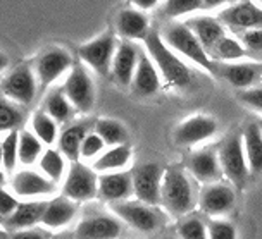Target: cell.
<instances>
[{"mask_svg": "<svg viewBox=\"0 0 262 239\" xmlns=\"http://www.w3.org/2000/svg\"><path fill=\"white\" fill-rule=\"evenodd\" d=\"M147 54L156 64L159 74H161L162 81L169 88H176V90H183L191 84V69L186 65L185 59L180 57L174 50H171L162 40L161 33L157 30H152L148 36L143 40Z\"/></svg>", "mask_w": 262, "mask_h": 239, "instance_id": "6da1fadb", "label": "cell"}, {"mask_svg": "<svg viewBox=\"0 0 262 239\" xmlns=\"http://www.w3.org/2000/svg\"><path fill=\"white\" fill-rule=\"evenodd\" d=\"M191 176L183 169H166L161 186V205L174 217H185L196 205L195 187Z\"/></svg>", "mask_w": 262, "mask_h": 239, "instance_id": "7a4b0ae2", "label": "cell"}, {"mask_svg": "<svg viewBox=\"0 0 262 239\" xmlns=\"http://www.w3.org/2000/svg\"><path fill=\"white\" fill-rule=\"evenodd\" d=\"M159 33H161L162 40L166 41V45L171 50H174L180 57H183L185 60H191L193 64L200 65V67L209 73H216V62L205 52L202 43H200L199 38L195 36V33L190 30L185 21H172L167 26H164V30Z\"/></svg>", "mask_w": 262, "mask_h": 239, "instance_id": "3957f363", "label": "cell"}, {"mask_svg": "<svg viewBox=\"0 0 262 239\" xmlns=\"http://www.w3.org/2000/svg\"><path fill=\"white\" fill-rule=\"evenodd\" d=\"M217 155H219V163H221L223 169V176L228 177L233 186L236 187L245 186L250 174V169L245 157L242 133L228 136L221 143V147H219Z\"/></svg>", "mask_w": 262, "mask_h": 239, "instance_id": "277c9868", "label": "cell"}, {"mask_svg": "<svg viewBox=\"0 0 262 239\" xmlns=\"http://www.w3.org/2000/svg\"><path fill=\"white\" fill-rule=\"evenodd\" d=\"M74 65L73 55L62 46H47L45 50L36 55L35 64H33V71H35L36 81L41 90H47L62 78L64 74L71 71Z\"/></svg>", "mask_w": 262, "mask_h": 239, "instance_id": "5b68a950", "label": "cell"}, {"mask_svg": "<svg viewBox=\"0 0 262 239\" xmlns=\"http://www.w3.org/2000/svg\"><path fill=\"white\" fill-rule=\"evenodd\" d=\"M111 212L118 217L121 222L128 224L135 231L150 234L157 231L162 224L161 213L157 212L156 207L147 205L140 200H123L111 203Z\"/></svg>", "mask_w": 262, "mask_h": 239, "instance_id": "8992f818", "label": "cell"}, {"mask_svg": "<svg viewBox=\"0 0 262 239\" xmlns=\"http://www.w3.org/2000/svg\"><path fill=\"white\" fill-rule=\"evenodd\" d=\"M118 50V40L116 35L111 31L102 33L97 38H93L86 43H83L78 49L79 60L95 71L100 76H109L112 60H114V54Z\"/></svg>", "mask_w": 262, "mask_h": 239, "instance_id": "52a82bcc", "label": "cell"}, {"mask_svg": "<svg viewBox=\"0 0 262 239\" xmlns=\"http://www.w3.org/2000/svg\"><path fill=\"white\" fill-rule=\"evenodd\" d=\"M62 90L76 112L85 114L95 105V84L83 62H76L71 67V71L66 76Z\"/></svg>", "mask_w": 262, "mask_h": 239, "instance_id": "ba28073f", "label": "cell"}, {"mask_svg": "<svg viewBox=\"0 0 262 239\" xmlns=\"http://www.w3.org/2000/svg\"><path fill=\"white\" fill-rule=\"evenodd\" d=\"M0 91L9 100L16 102L17 105L28 107L33 104L38 91V81H36L35 71L30 65L23 64L14 67L6 78L0 81Z\"/></svg>", "mask_w": 262, "mask_h": 239, "instance_id": "9c48e42d", "label": "cell"}, {"mask_svg": "<svg viewBox=\"0 0 262 239\" xmlns=\"http://www.w3.org/2000/svg\"><path fill=\"white\" fill-rule=\"evenodd\" d=\"M62 193L74 201H90L98 196V176L93 167L73 162L64 177Z\"/></svg>", "mask_w": 262, "mask_h": 239, "instance_id": "30bf717a", "label": "cell"}, {"mask_svg": "<svg viewBox=\"0 0 262 239\" xmlns=\"http://www.w3.org/2000/svg\"><path fill=\"white\" fill-rule=\"evenodd\" d=\"M133 195L135 198L152 207L161 205V186L164 169L156 162H148L133 171Z\"/></svg>", "mask_w": 262, "mask_h": 239, "instance_id": "8fae6325", "label": "cell"}, {"mask_svg": "<svg viewBox=\"0 0 262 239\" xmlns=\"http://www.w3.org/2000/svg\"><path fill=\"white\" fill-rule=\"evenodd\" d=\"M217 17L226 30L238 35L247 30L262 28V6L254 4L252 0L233 2L231 6L223 9Z\"/></svg>", "mask_w": 262, "mask_h": 239, "instance_id": "7c38bea8", "label": "cell"}, {"mask_svg": "<svg viewBox=\"0 0 262 239\" xmlns=\"http://www.w3.org/2000/svg\"><path fill=\"white\" fill-rule=\"evenodd\" d=\"M217 133V121L205 114H195L178 124L172 139L180 147H196Z\"/></svg>", "mask_w": 262, "mask_h": 239, "instance_id": "4fadbf2b", "label": "cell"}, {"mask_svg": "<svg viewBox=\"0 0 262 239\" xmlns=\"http://www.w3.org/2000/svg\"><path fill=\"white\" fill-rule=\"evenodd\" d=\"M12 193L19 198H40V196H52L59 191L57 182L49 179L45 174H40L31 169H23L17 171L16 174L9 181Z\"/></svg>", "mask_w": 262, "mask_h": 239, "instance_id": "5bb4252c", "label": "cell"}, {"mask_svg": "<svg viewBox=\"0 0 262 239\" xmlns=\"http://www.w3.org/2000/svg\"><path fill=\"white\" fill-rule=\"evenodd\" d=\"M236 195L231 186L223 182H209L204 184L199 195V207L209 217H224L235 208Z\"/></svg>", "mask_w": 262, "mask_h": 239, "instance_id": "9a60e30c", "label": "cell"}, {"mask_svg": "<svg viewBox=\"0 0 262 239\" xmlns=\"http://www.w3.org/2000/svg\"><path fill=\"white\" fill-rule=\"evenodd\" d=\"M123 232L121 220L114 213H95L85 217L76 226V239H119Z\"/></svg>", "mask_w": 262, "mask_h": 239, "instance_id": "2e32d148", "label": "cell"}, {"mask_svg": "<svg viewBox=\"0 0 262 239\" xmlns=\"http://www.w3.org/2000/svg\"><path fill=\"white\" fill-rule=\"evenodd\" d=\"M186 171L195 181L209 184V182H217L223 177V169L219 163L217 152L210 148H202L193 152L186 162Z\"/></svg>", "mask_w": 262, "mask_h": 239, "instance_id": "e0dca14e", "label": "cell"}, {"mask_svg": "<svg viewBox=\"0 0 262 239\" xmlns=\"http://www.w3.org/2000/svg\"><path fill=\"white\" fill-rule=\"evenodd\" d=\"M140 52L133 41L124 40L118 45V50L114 54V60H112V67H111V76L119 86H129L133 81L135 71H137Z\"/></svg>", "mask_w": 262, "mask_h": 239, "instance_id": "ac0fdd59", "label": "cell"}, {"mask_svg": "<svg viewBox=\"0 0 262 239\" xmlns=\"http://www.w3.org/2000/svg\"><path fill=\"white\" fill-rule=\"evenodd\" d=\"M133 195V176L128 171L104 172L98 176V196L102 200L116 203V201L129 200Z\"/></svg>", "mask_w": 262, "mask_h": 239, "instance_id": "d6986e66", "label": "cell"}, {"mask_svg": "<svg viewBox=\"0 0 262 239\" xmlns=\"http://www.w3.org/2000/svg\"><path fill=\"white\" fill-rule=\"evenodd\" d=\"M231 86L238 90H247V88L255 86L262 79V64L259 62H243V60H235V62H223L216 69Z\"/></svg>", "mask_w": 262, "mask_h": 239, "instance_id": "ffe728a7", "label": "cell"}, {"mask_svg": "<svg viewBox=\"0 0 262 239\" xmlns=\"http://www.w3.org/2000/svg\"><path fill=\"white\" fill-rule=\"evenodd\" d=\"M116 30L124 40L143 41L148 36V33L152 31V28L147 14L137 7L128 6L123 11H119L118 16H116Z\"/></svg>", "mask_w": 262, "mask_h": 239, "instance_id": "44dd1931", "label": "cell"}, {"mask_svg": "<svg viewBox=\"0 0 262 239\" xmlns=\"http://www.w3.org/2000/svg\"><path fill=\"white\" fill-rule=\"evenodd\" d=\"M191 31L195 33V36L199 38V41L202 43L205 49V52L210 55V52L214 50V46L217 45V41L223 38V36L228 35L226 28L219 17L214 16H204V14H199V16L188 17L185 21Z\"/></svg>", "mask_w": 262, "mask_h": 239, "instance_id": "7402d4cb", "label": "cell"}, {"mask_svg": "<svg viewBox=\"0 0 262 239\" xmlns=\"http://www.w3.org/2000/svg\"><path fill=\"white\" fill-rule=\"evenodd\" d=\"M78 213V201L68 198L66 195L54 196L47 201V207L41 217V226L47 229H60L71 224Z\"/></svg>", "mask_w": 262, "mask_h": 239, "instance_id": "603a6c76", "label": "cell"}, {"mask_svg": "<svg viewBox=\"0 0 262 239\" xmlns=\"http://www.w3.org/2000/svg\"><path fill=\"white\" fill-rule=\"evenodd\" d=\"M131 84H133V91L138 97H152L161 88V74L148 54L140 52L138 65Z\"/></svg>", "mask_w": 262, "mask_h": 239, "instance_id": "cb8c5ba5", "label": "cell"}, {"mask_svg": "<svg viewBox=\"0 0 262 239\" xmlns=\"http://www.w3.org/2000/svg\"><path fill=\"white\" fill-rule=\"evenodd\" d=\"M47 207V201H21L17 208L14 210L12 215L6 219V224L11 231H19V229L35 227L41 224V217H43Z\"/></svg>", "mask_w": 262, "mask_h": 239, "instance_id": "d4e9b609", "label": "cell"}, {"mask_svg": "<svg viewBox=\"0 0 262 239\" xmlns=\"http://www.w3.org/2000/svg\"><path fill=\"white\" fill-rule=\"evenodd\" d=\"M88 131L86 123H74L69 124L68 128L62 129V133H59L57 138V147L60 153L71 162L79 160V152H81L83 139L86 138Z\"/></svg>", "mask_w": 262, "mask_h": 239, "instance_id": "484cf974", "label": "cell"}, {"mask_svg": "<svg viewBox=\"0 0 262 239\" xmlns=\"http://www.w3.org/2000/svg\"><path fill=\"white\" fill-rule=\"evenodd\" d=\"M133 160V152L128 143L126 145H116V147H109V150H104L100 153L95 162H93V169L100 174L104 172H114V171H123L129 165V162Z\"/></svg>", "mask_w": 262, "mask_h": 239, "instance_id": "4316f807", "label": "cell"}, {"mask_svg": "<svg viewBox=\"0 0 262 239\" xmlns=\"http://www.w3.org/2000/svg\"><path fill=\"white\" fill-rule=\"evenodd\" d=\"M243 148H245V157L249 162V169L252 174L262 172V129L259 124L250 123L242 131Z\"/></svg>", "mask_w": 262, "mask_h": 239, "instance_id": "83f0119b", "label": "cell"}, {"mask_svg": "<svg viewBox=\"0 0 262 239\" xmlns=\"http://www.w3.org/2000/svg\"><path fill=\"white\" fill-rule=\"evenodd\" d=\"M43 110L52 117V119L57 121L59 124L71 121V117L74 115V112H76V109H74L73 104L69 102V98L66 97L62 88H54L52 91H49V95L45 98Z\"/></svg>", "mask_w": 262, "mask_h": 239, "instance_id": "f1b7e54d", "label": "cell"}, {"mask_svg": "<svg viewBox=\"0 0 262 239\" xmlns=\"http://www.w3.org/2000/svg\"><path fill=\"white\" fill-rule=\"evenodd\" d=\"M93 131L104 139L107 147H116V145H126L129 139L128 129L123 123L116 119H98L93 124Z\"/></svg>", "mask_w": 262, "mask_h": 239, "instance_id": "f546056e", "label": "cell"}, {"mask_svg": "<svg viewBox=\"0 0 262 239\" xmlns=\"http://www.w3.org/2000/svg\"><path fill=\"white\" fill-rule=\"evenodd\" d=\"M59 123L55 119H52L45 110L36 112L31 117V131L36 134V138L40 139L43 145H54L57 143L59 138Z\"/></svg>", "mask_w": 262, "mask_h": 239, "instance_id": "4dcf8cb0", "label": "cell"}, {"mask_svg": "<svg viewBox=\"0 0 262 239\" xmlns=\"http://www.w3.org/2000/svg\"><path fill=\"white\" fill-rule=\"evenodd\" d=\"M247 55L249 54H247L245 46L242 45V41L226 35L214 46V50L210 52V59L214 62L216 60H219V62H235V60H242Z\"/></svg>", "mask_w": 262, "mask_h": 239, "instance_id": "1f68e13d", "label": "cell"}, {"mask_svg": "<svg viewBox=\"0 0 262 239\" xmlns=\"http://www.w3.org/2000/svg\"><path fill=\"white\" fill-rule=\"evenodd\" d=\"M41 153H43V143L36 138V134L33 131L23 129L19 131V162L23 165H31L36 160H40Z\"/></svg>", "mask_w": 262, "mask_h": 239, "instance_id": "d6a6232c", "label": "cell"}, {"mask_svg": "<svg viewBox=\"0 0 262 239\" xmlns=\"http://www.w3.org/2000/svg\"><path fill=\"white\" fill-rule=\"evenodd\" d=\"M25 121V112L21 105L9 98L0 91V133H9L12 129H17L19 124Z\"/></svg>", "mask_w": 262, "mask_h": 239, "instance_id": "836d02e7", "label": "cell"}, {"mask_svg": "<svg viewBox=\"0 0 262 239\" xmlns=\"http://www.w3.org/2000/svg\"><path fill=\"white\" fill-rule=\"evenodd\" d=\"M38 162L41 172L54 182H59L66 176V157L60 153V150H45Z\"/></svg>", "mask_w": 262, "mask_h": 239, "instance_id": "e575fe53", "label": "cell"}, {"mask_svg": "<svg viewBox=\"0 0 262 239\" xmlns=\"http://www.w3.org/2000/svg\"><path fill=\"white\" fill-rule=\"evenodd\" d=\"M205 6L202 0H166L164 2V16L169 19L186 16V14H193L199 11H204Z\"/></svg>", "mask_w": 262, "mask_h": 239, "instance_id": "d590c367", "label": "cell"}, {"mask_svg": "<svg viewBox=\"0 0 262 239\" xmlns=\"http://www.w3.org/2000/svg\"><path fill=\"white\" fill-rule=\"evenodd\" d=\"M19 131L12 129L4 136L2 139V155H4V171L12 172L16 169V163L19 162Z\"/></svg>", "mask_w": 262, "mask_h": 239, "instance_id": "8d00e7d4", "label": "cell"}, {"mask_svg": "<svg viewBox=\"0 0 262 239\" xmlns=\"http://www.w3.org/2000/svg\"><path fill=\"white\" fill-rule=\"evenodd\" d=\"M180 239H209L207 226L199 217H185L178 224Z\"/></svg>", "mask_w": 262, "mask_h": 239, "instance_id": "74e56055", "label": "cell"}, {"mask_svg": "<svg viewBox=\"0 0 262 239\" xmlns=\"http://www.w3.org/2000/svg\"><path fill=\"white\" fill-rule=\"evenodd\" d=\"M209 239H238V231L235 224L226 219L214 217L207 224Z\"/></svg>", "mask_w": 262, "mask_h": 239, "instance_id": "f35d334b", "label": "cell"}, {"mask_svg": "<svg viewBox=\"0 0 262 239\" xmlns=\"http://www.w3.org/2000/svg\"><path fill=\"white\" fill-rule=\"evenodd\" d=\"M107 145L104 143V139L98 136L95 131L93 133H88L86 138L83 139L81 145V152H79V158L83 160H92V158H97L102 152L105 150Z\"/></svg>", "mask_w": 262, "mask_h": 239, "instance_id": "ab89813d", "label": "cell"}, {"mask_svg": "<svg viewBox=\"0 0 262 239\" xmlns=\"http://www.w3.org/2000/svg\"><path fill=\"white\" fill-rule=\"evenodd\" d=\"M238 38L245 46L247 54H262V28L238 33Z\"/></svg>", "mask_w": 262, "mask_h": 239, "instance_id": "60d3db41", "label": "cell"}, {"mask_svg": "<svg viewBox=\"0 0 262 239\" xmlns=\"http://www.w3.org/2000/svg\"><path fill=\"white\" fill-rule=\"evenodd\" d=\"M238 98H240L243 105L262 112V86H252L247 88V90H240Z\"/></svg>", "mask_w": 262, "mask_h": 239, "instance_id": "b9f144b4", "label": "cell"}, {"mask_svg": "<svg viewBox=\"0 0 262 239\" xmlns=\"http://www.w3.org/2000/svg\"><path fill=\"white\" fill-rule=\"evenodd\" d=\"M54 234L50 232V229L47 227H28V229H19V231H12L9 239H50Z\"/></svg>", "mask_w": 262, "mask_h": 239, "instance_id": "7bdbcfd3", "label": "cell"}, {"mask_svg": "<svg viewBox=\"0 0 262 239\" xmlns=\"http://www.w3.org/2000/svg\"><path fill=\"white\" fill-rule=\"evenodd\" d=\"M21 201L16 198L12 193H9L7 189L0 187V217L2 219H7L9 215H12L14 210L17 208Z\"/></svg>", "mask_w": 262, "mask_h": 239, "instance_id": "ee69618b", "label": "cell"}, {"mask_svg": "<svg viewBox=\"0 0 262 239\" xmlns=\"http://www.w3.org/2000/svg\"><path fill=\"white\" fill-rule=\"evenodd\" d=\"M159 2H161V0H128V6H133L140 9V11L147 12V11L156 9L159 6Z\"/></svg>", "mask_w": 262, "mask_h": 239, "instance_id": "f6af8a7d", "label": "cell"}, {"mask_svg": "<svg viewBox=\"0 0 262 239\" xmlns=\"http://www.w3.org/2000/svg\"><path fill=\"white\" fill-rule=\"evenodd\" d=\"M205 9H214V7H221L223 4L229 2V0H202Z\"/></svg>", "mask_w": 262, "mask_h": 239, "instance_id": "bcb514c9", "label": "cell"}, {"mask_svg": "<svg viewBox=\"0 0 262 239\" xmlns=\"http://www.w3.org/2000/svg\"><path fill=\"white\" fill-rule=\"evenodd\" d=\"M9 67V57L0 50V74H2Z\"/></svg>", "mask_w": 262, "mask_h": 239, "instance_id": "7dc6e473", "label": "cell"}, {"mask_svg": "<svg viewBox=\"0 0 262 239\" xmlns=\"http://www.w3.org/2000/svg\"><path fill=\"white\" fill-rule=\"evenodd\" d=\"M0 169H4V155H2V138H0Z\"/></svg>", "mask_w": 262, "mask_h": 239, "instance_id": "c3c4849f", "label": "cell"}, {"mask_svg": "<svg viewBox=\"0 0 262 239\" xmlns=\"http://www.w3.org/2000/svg\"><path fill=\"white\" fill-rule=\"evenodd\" d=\"M11 237V234H7L6 231H2V229H0V239H9Z\"/></svg>", "mask_w": 262, "mask_h": 239, "instance_id": "681fc988", "label": "cell"}, {"mask_svg": "<svg viewBox=\"0 0 262 239\" xmlns=\"http://www.w3.org/2000/svg\"><path fill=\"white\" fill-rule=\"evenodd\" d=\"M4 182H6V174H4V171L0 169V186H2Z\"/></svg>", "mask_w": 262, "mask_h": 239, "instance_id": "f907efd6", "label": "cell"}, {"mask_svg": "<svg viewBox=\"0 0 262 239\" xmlns=\"http://www.w3.org/2000/svg\"><path fill=\"white\" fill-rule=\"evenodd\" d=\"M50 239H69L68 236H52Z\"/></svg>", "mask_w": 262, "mask_h": 239, "instance_id": "816d5d0a", "label": "cell"}, {"mask_svg": "<svg viewBox=\"0 0 262 239\" xmlns=\"http://www.w3.org/2000/svg\"><path fill=\"white\" fill-rule=\"evenodd\" d=\"M161 239H180V236H178V237H172V236H164V237H161Z\"/></svg>", "mask_w": 262, "mask_h": 239, "instance_id": "f5cc1de1", "label": "cell"}, {"mask_svg": "<svg viewBox=\"0 0 262 239\" xmlns=\"http://www.w3.org/2000/svg\"><path fill=\"white\" fill-rule=\"evenodd\" d=\"M229 2H231V4H233V2H242V0H229Z\"/></svg>", "mask_w": 262, "mask_h": 239, "instance_id": "db71d44e", "label": "cell"}, {"mask_svg": "<svg viewBox=\"0 0 262 239\" xmlns=\"http://www.w3.org/2000/svg\"><path fill=\"white\" fill-rule=\"evenodd\" d=\"M0 220H4V219H2V217H0Z\"/></svg>", "mask_w": 262, "mask_h": 239, "instance_id": "11a10c76", "label": "cell"}, {"mask_svg": "<svg viewBox=\"0 0 262 239\" xmlns=\"http://www.w3.org/2000/svg\"><path fill=\"white\" fill-rule=\"evenodd\" d=\"M260 129H262V126H260Z\"/></svg>", "mask_w": 262, "mask_h": 239, "instance_id": "9f6ffc18", "label": "cell"}, {"mask_svg": "<svg viewBox=\"0 0 262 239\" xmlns=\"http://www.w3.org/2000/svg\"><path fill=\"white\" fill-rule=\"evenodd\" d=\"M260 2H262V0H260Z\"/></svg>", "mask_w": 262, "mask_h": 239, "instance_id": "6f0895ef", "label": "cell"}]
</instances>
